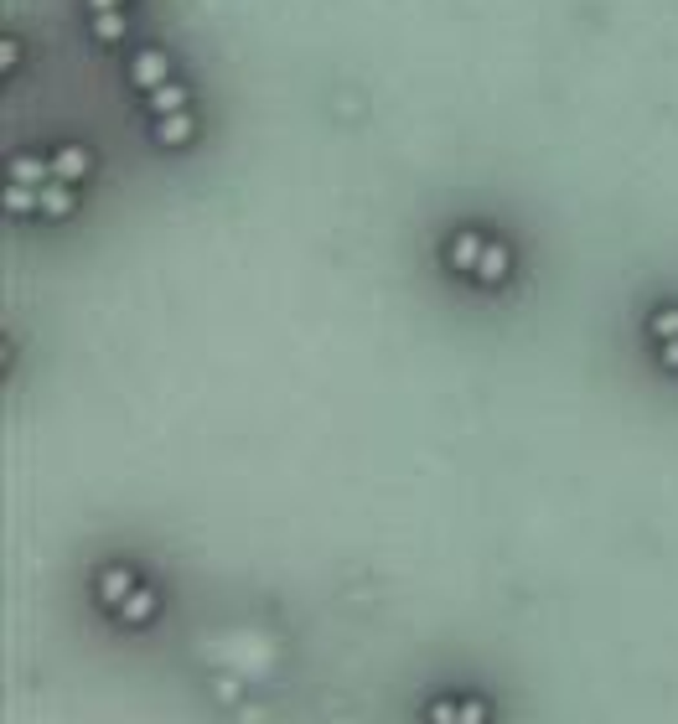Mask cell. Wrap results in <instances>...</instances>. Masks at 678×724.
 <instances>
[{
    "instance_id": "1",
    "label": "cell",
    "mask_w": 678,
    "mask_h": 724,
    "mask_svg": "<svg viewBox=\"0 0 678 724\" xmlns=\"http://www.w3.org/2000/svg\"><path fill=\"white\" fill-rule=\"evenodd\" d=\"M98 585H104V600H109V606H125V596L135 590V579H129L125 569H114V575H104Z\"/></svg>"
},
{
    "instance_id": "2",
    "label": "cell",
    "mask_w": 678,
    "mask_h": 724,
    "mask_svg": "<svg viewBox=\"0 0 678 724\" xmlns=\"http://www.w3.org/2000/svg\"><path fill=\"white\" fill-rule=\"evenodd\" d=\"M150 611H156V596H150V590H135V596L119 606V616H125V621H146Z\"/></svg>"
},
{
    "instance_id": "3",
    "label": "cell",
    "mask_w": 678,
    "mask_h": 724,
    "mask_svg": "<svg viewBox=\"0 0 678 724\" xmlns=\"http://www.w3.org/2000/svg\"><path fill=\"white\" fill-rule=\"evenodd\" d=\"M456 724H487V704H477V699L456 704Z\"/></svg>"
},
{
    "instance_id": "4",
    "label": "cell",
    "mask_w": 678,
    "mask_h": 724,
    "mask_svg": "<svg viewBox=\"0 0 678 724\" xmlns=\"http://www.w3.org/2000/svg\"><path fill=\"white\" fill-rule=\"evenodd\" d=\"M668 362H678V347H668Z\"/></svg>"
}]
</instances>
